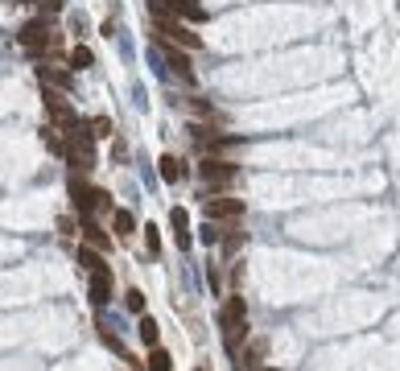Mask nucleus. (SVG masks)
Instances as JSON below:
<instances>
[{"instance_id": "obj_1", "label": "nucleus", "mask_w": 400, "mask_h": 371, "mask_svg": "<svg viewBox=\"0 0 400 371\" xmlns=\"http://www.w3.org/2000/svg\"><path fill=\"white\" fill-rule=\"evenodd\" d=\"M153 17H173V21H207V8L198 0H149Z\"/></svg>"}, {"instance_id": "obj_2", "label": "nucleus", "mask_w": 400, "mask_h": 371, "mask_svg": "<svg viewBox=\"0 0 400 371\" xmlns=\"http://www.w3.org/2000/svg\"><path fill=\"white\" fill-rule=\"evenodd\" d=\"M62 153H67V161H71L74 170H91V165H95V153H91V136H87V128H74V132H67V145H62Z\"/></svg>"}, {"instance_id": "obj_3", "label": "nucleus", "mask_w": 400, "mask_h": 371, "mask_svg": "<svg viewBox=\"0 0 400 371\" xmlns=\"http://www.w3.org/2000/svg\"><path fill=\"white\" fill-rule=\"evenodd\" d=\"M244 330H248V305H244V297H227L223 301V334H227V343L236 346L244 338Z\"/></svg>"}, {"instance_id": "obj_4", "label": "nucleus", "mask_w": 400, "mask_h": 371, "mask_svg": "<svg viewBox=\"0 0 400 371\" xmlns=\"http://www.w3.org/2000/svg\"><path fill=\"white\" fill-rule=\"evenodd\" d=\"M17 42H21V49H29V54H46L50 46H54V37H50V21H29L17 33Z\"/></svg>"}, {"instance_id": "obj_5", "label": "nucleus", "mask_w": 400, "mask_h": 371, "mask_svg": "<svg viewBox=\"0 0 400 371\" xmlns=\"http://www.w3.org/2000/svg\"><path fill=\"white\" fill-rule=\"evenodd\" d=\"M153 21H157V33H161V37L178 42L182 49H198V46H202V42H198V33H190L182 21H173V17H153Z\"/></svg>"}, {"instance_id": "obj_6", "label": "nucleus", "mask_w": 400, "mask_h": 371, "mask_svg": "<svg viewBox=\"0 0 400 371\" xmlns=\"http://www.w3.org/2000/svg\"><path fill=\"white\" fill-rule=\"evenodd\" d=\"M46 112H50V120H58L67 132H74V128H83V124L74 120V112H71V103L58 95L54 87H46Z\"/></svg>"}, {"instance_id": "obj_7", "label": "nucleus", "mask_w": 400, "mask_h": 371, "mask_svg": "<svg viewBox=\"0 0 400 371\" xmlns=\"http://www.w3.org/2000/svg\"><path fill=\"white\" fill-rule=\"evenodd\" d=\"M112 301V272H108V264H99V269H91V305H108Z\"/></svg>"}, {"instance_id": "obj_8", "label": "nucleus", "mask_w": 400, "mask_h": 371, "mask_svg": "<svg viewBox=\"0 0 400 371\" xmlns=\"http://www.w3.org/2000/svg\"><path fill=\"white\" fill-rule=\"evenodd\" d=\"M239 215H244L239 198H211L207 202V219H239Z\"/></svg>"}, {"instance_id": "obj_9", "label": "nucleus", "mask_w": 400, "mask_h": 371, "mask_svg": "<svg viewBox=\"0 0 400 371\" xmlns=\"http://www.w3.org/2000/svg\"><path fill=\"white\" fill-rule=\"evenodd\" d=\"M161 54H165V62L173 66V74H178V78L194 83V66H190V54H182V49H173V46H165V42H161Z\"/></svg>"}, {"instance_id": "obj_10", "label": "nucleus", "mask_w": 400, "mask_h": 371, "mask_svg": "<svg viewBox=\"0 0 400 371\" xmlns=\"http://www.w3.org/2000/svg\"><path fill=\"white\" fill-rule=\"evenodd\" d=\"M169 223H173V231H178V247L190 252V244H194V235H190V215L182 206H173V211H169Z\"/></svg>"}, {"instance_id": "obj_11", "label": "nucleus", "mask_w": 400, "mask_h": 371, "mask_svg": "<svg viewBox=\"0 0 400 371\" xmlns=\"http://www.w3.org/2000/svg\"><path fill=\"white\" fill-rule=\"evenodd\" d=\"M202 177H207V182H232V177H236V165L207 157V161H202Z\"/></svg>"}, {"instance_id": "obj_12", "label": "nucleus", "mask_w": 400, "mask_h": 371, "mask_svg": "<svg viewBox=\"0 0 400 371\" xmlns=\"http://www.w3.org/2000/svg\"><path fill=\"white\" fill-rule=\"evenodd\" d=\"M71 194H74V206H79L83 215H87V211H91V206H95V190H91V186H87V182H79V177H74V182H71Z\"/></svg>"}, {"instance_id": "obj_13", "label": "nucleus", "mask_w": 400, "mask_h": 371, "mask_svg": "<svg viewBox=\"0 0 400 371\" xmlns=\"http://www.w3.org/2000/svg\"><path fill=\"white\" fill-rule=\"evenodd\" d=\"M132 231H137V219H132L128 211H116V235H120V240H128Z\"/></svg>"}, {"instance_id": "obj_14", "label": "nucleus", "mask_w": 400, "mask_h": 371, "mask_svg": "<svg viewBox=\"0 0 400 371\" xmlns=\"http://www.w3.org/2000/svg\"><path fill=\"white\" fill-rule=\"evenodd\" d=\"M83 235H87V244H95V247H108V244H112V240H108V235H103V231H99L91 219L83 223Z\"/></svg>"}, {"instance_id": "obj_15", "label": "nucleus", "mask_w": 400, "mask_h": 371, "mask_svg": "<svg viewBox=\"0 0 400 371\" xmlns=\"http://www.w3.org/2000/svg\"><path fill=\"white\" fill-rule=\"evenodd\" d=\"M87 136H112V120H108V116H95L91 124H87Z\"/></svg>"}, {"instance_id": "obj_16", "label": "nucleus", "mask_w": 400, "mask_h": 371, "mask_svg": "<svg viewBox=\"0 0 400 371\" xmlns=\"http://www.w3.org/2000/svg\"><path fill=\"white\" fill-rule=\"evenodd\" d=\"M161 177L165 182H178L182 177V161L178 157H161Z\"/></svg>"}, {"instance_id": "obj_17", "label": "nucleus", "mask_w": 400, "mask_h": 371, "mask_svg": "<svg viewBox=\"0 0 400 371\" xmlns=\"http://www.w3.org/2000/svg\"><path fill=\"white\" fill-rule=\"evenodd\" d=\"M149 371H169V355H165L161 346L149 351Z\"/></svg>"}, {"instance_id": "obj_18", "label": "nucleus", "mask_w": 400, "mask_h": 371, "mask_svg": "<svg viewBox=\"0 0 400 371\" xmlns=\"http://www.w3.org/2000/svg\"><path fill=\"white\" fill-rule=\"evenodd\" d=\"M157 334H161V330H157V322H153V318H141V338H144V343L157 346Z\"/></svg>"}, {"instance_id": "obj_19", "label": "nucleus", "mask_w": 400, "mask_h": 371, "mask_svg": "<svg viewBox=\"0 0 400 371\" xmlns=\"http://www.w3.org/2000/svg\"><path fill=\"white\" fill-rule=\"evenodd\" d=\"M62 4H67V0H42V17H38V21H50V17H58V13H62Z\"/></svg>"}, {"instance_id": "obj_20", "label": "nucleus", "mask_w": 400, "mask_h": 371, "mask_svg": "<svg viewBox=\"0 0 400 371\" xmlns=\"http://www.w3.org/2000/svg\"><path fill=\"white\" fill-rule=\"evenodd\" d=\"M71 62H74V66H79V71H83V66H91L95 58H91V49H87V46H74V54H71Z\"/></svg>"}, {"instance_id": "obj_21", "label": "nucleus", "mask_w": 400, "mask_h": 371, "mask_svg": "<svg viewBox=\"0 0 400 371\" xmlns=\"http://www.w3.org/2000/svg\"><path fill=\"white\" fill-rule=\"evenodd\" d=\"M223 231H227V227H223ZM223 231H219V223H207V227H202V244H219V240H223Z\"/></svg>"}, {"instance_id": "obj_22", "label": "nucleus", "mask_w": 400, "mask_h": 371, "mask_svg": "<svg viewBox=\"0 0 400 371\" xmlns=\"http://www.w3.org/2000/svg\"><path fill=\"white\" fill-rule=\"evenodd\" d=\"M124 301H128V310H137V314L144 310V293H141V289H128V297H124Z\"/></svg>"}, {"instance_id": "obj_23", "label": "nucleus", "mask_w": 400, "mask_h": 371, "mask_svg": "<svg viewBox=\"0 0 400 371\" xmlns=\"http://www.w3.org/2000/svg\"><path fill=\"white\" fill-rule=\"evenodd\" d=\"M244 240H248L244 231H232V235H227V244H223V256H227V252H236V247H244Z\"/></svg>"}, {"instance_id": "obj_24", "label": "nucleus", "mask_w": 400, "mask_h": 371, "mask_svg": "<svg viewBox=\"0 0 400 371\" xmlns=\"http://www.w3.org/2000/svg\"><path fill=\"white\" fill-rule=\"evenodd\" d=\"M144 235H149V247H153V252L161 247V235H157V223H149V227H144Z\"/></svg>"}, {"instance_id": "obj_25", "label": "nucleus", "mask_w": 400, "mask_h": 371, "mask_svg": "<svg viewBox=\"0 0 400 371\" xmlns=\"http://www.w3.org/2000/svg\"><path fill=\"white\" fill-rule=\"evenodd\" d=\"M74 231V219H58V235H71Z\"/></svg>"}, {"instance_id": "obj_26", "label": "nucleus", "mask_w": 400, "mask_h": 371, "mask_svg": "<svg viewBox=\"0 0 400 371\" xmlns=\"http://www.w3.org/2000/svg\"><path fill=\"white\" fill-rule=\"evenodd\" d=\"M268 371H277V367H268Z\"/></svg>"}, {"instance_id": "obj_27", "label": "nucleus", "mask_w": 400, "mask_h": 371, "mask_svg": "<svg viewBox=\"0 0 400 371\" xmlns=\"http://www.w3.org/2000/svg\"><path fill=\"white\" fill-rule=\"evenodd\" d=\"M198 371H207V367H198Z\"/></svg>"}]
</instances>
